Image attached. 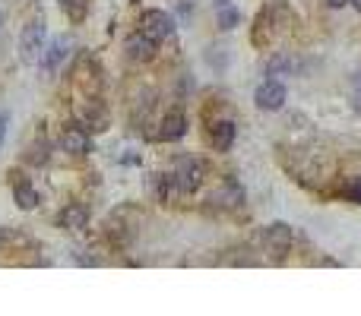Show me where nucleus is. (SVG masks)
I'll return each instance as SVG.
<instances>
[{"mask_svg":"<svg viewBox=\"0 0 361 316\" xmlns=\"http://www.w3.org/2000/svg\"><path fill=\"white\" fill-rule=\"evenodd\" d=\"M19 51H23V63H42V57H44V22L42 19H32L23 29Z\"/></svg>","mask_w":361,"mask_h":316,"instance_id":"obj_1","label":"nucleus"},{"mask_svg":"<svg viewBox=\"0 0 361 316\" xmlns=\"http://www.w3.org/2000/svg\"><path fill=\"white\" fill-rule=\"evenodd\" d=\"M139 25H143V35H149L152 41H162V38H168L171 32H175V22H171V16L168 13H162V10H146L143 13V19H139Z\"/></svg>","mask_w":361,"mask_h":316,"instance_id":"obj_2","label":"nucleus"},{"mask_svg":"<svg viewBox=\"0 0 361 316\" xmlns=\"http://www.w3.org/2000/svg\"><path fill=\"white\" fill-rule=\"evenodd\" d=\"M175 183H177L181 193H194V190H200L203 164L194 162V158H181V162H177V171H175Z\"/></svg>","mask_w":361,"mask_h":316,"instance_id":"obj_3","label":"nucleus"},{"mask_svg":"<svg viewBox=\"0 0 361 316\" xmlns=\"http://www.w3.org/2000/svg\"><path fill=\"white\" fill-rule=\"evenodd\" d=\"M253 101H257L260 111H279L285 105V86L282 82H270L266 79L263 86L253 92Z\"/></svg>","mask_w":361,"mask_h":316,"instance_id":"obj_4","label":"nucleus"},{"mask_svg":"<svg viewBox=\"0 0 361 316\" xmlns=\"http://www.w3.org/2000/svg\"><path fill=\"white\" fill-rule=\"evenodd\" d=\"M291 246V228L282 225V221H276V225L266 228V250H272L276 256H282V253H289Z\"/></svg>","mask_w":361,"mask_h":316,"instance_id":"obj_5","label":"nucleus"},{"mask_svg":"<svg viewBox=\"0 0 361 316\" xmlns=\"http://www.w3.org/2000/svg\"><path fill=\"white\" fill-rule=\"evenodd\" d=\"M61 145L70 152V155H86L89 152V133L82 130V126H63V136H61Z\"/></svg>","mask_w":361,"mask_h":316,"instance_id":"obj_6","label":"nucleus"},{"mask_svg":"<svg viewBox=\"0 0 361 316\" xmlns=\"http://www.w3.org/2000/svg\"><path fill=\"white\" fill-rule=\"evenodd\" d=\"M127 54L133 60H152L156 57V41L149 35H143V32H137V35L127 38Z\"/></svg>","mask_w":361,"mask_h":316,"instance_id":"obj_7","label":"nucleus"},{"mask_svg":"<svg viewBox=\"0 0 361 316\" xmlns=\"http://www.w3.org/2000/svg\"><path fill=\"white\" fill-rule=\"evenodd\" d=\"M86 221H89V212L82 206H67L57 215V225H61L63 231H80V228H86Z\"/></svg>","mask_w":361,"mask_h":316,"instance_id":"obj_8","label":"nucleus"},{"mask_svg":"<svg viewBox=\"0 0 361 316\" xmlns=\"http://www.w3.org/2000/svg\"><path fill=\"white\" fill-rule=\"evenodd\" d=\"M67 51H70V41H67V38H54V44H51V48L44 51V57H42L44 73H54L57 63H61L63 57H67Z\"/></svg>","mask_w":361,"mask_h":316,"instance_id":"obj_9","label":"nucleus"},{"mask_svg":"<svg viewBox=\"0 0 361 316\" xmlns=\"http://www.w3.org/2000/svg\"><path fill=\"white\" fill-rule=\"evenodd\" d=\"M209 143H213L219 152L232 149V143H234V124H228V120H219V124H213V133H209Z\"/></svg>","mask_w":361,"mask_h":316,"instance_id":"obj_10","label":"nucleus"},{"mask_svg":"<svg viewBox=\"0 0 361 316\" xmlns=\"http://www.w3.org/2000/svg\"><path fill=\"white\" fill-rule=\"evenodd\" d=\"M184 133H187V117L181 111H171L162 120V139H181Z\"/></svg>","mask_w":361,"mask_h":316,"instance_id":"obj_11","label":"nucleus"},{"mask_svg":"<svg viewBox=\"0 0 361 316\" xmlns=\"http://www.w3.org/2000/svg\"><path fill=\"white\" fill-rule=\"evenodd\" d=\"M215 16H219V25L222 29H234V25H238V10H234L232 4H228V0H219V4H215Z\"/></svg>","mask_w":361,"mask_h":316,"instance_id":"obj_12","label":"nucleus"},{"mask_svg":"<svg viewBox=\"0 0 361 316\" xmlns=\"http://www.w3.org/2000/svg\"><path fill=\"white\" fill-rule=\"evenodd\" d=\"M13 193H16V202H19V209H35V202H38V193H35V190H32V187H29V183H25V180H19Z\"/></svg>","mask_w":361,"mask_h":316,"instance_id":"obj_13","label":"nucleus"},{"mask_svg":"<svg viewBox=\"0 0 361 316\" xmlns=\"http://www.w3.org/2000/svg\"><path fill=\"white\" fill-rule=\"evenodd\" d=\"M61 10L67 13L73 22H82V19H86V10H89V0H61Z\"/></svg>","mask_w":361,"mask_h":316,"instance_id":"obj_14","label":"nucleus"},{"mask_svg":"<svg viewBox=\"0 0 361 316\" xmlns=\"http://www.w3.org/2000/svg\"><path fill=\"white\" fill-rule=\"evenodd\" d=\"M346 196L348 199H355V202H361V177H355L352 183L346 187Z\"/></svg>","mask_w":361,"mask_h":316,"instance_id":"obj_15","label":"nucleus"},{"mask_svg":"<svg viewBox=\"0 0 361 316\" xmlns=\"http://www.w3.org/2000/svg\"><path fill=\"white\" fill-rule=\"evenodd\" d=\"M32 162H35V164H44V162H48V145H44L42 143V149H32Z\"/></svg>","mask_w":361,"mask_h":316,"instance_id":"obj_16","label":"nucleus"},{"mask_svg":"<svg viewBox=\"0 0 361 316\" xmlns=\"http://www.w3.org/2000/svg\"><path fill=\"white\" fill-rule=\"evenodd\" d=\"M6 124H10V117L0 114V145H4V136H6Z\"/></svg>","mask_w":361,"mask_h":316,"instance_id":"obj_17","label":"nucleus"},{"mask_svg":"<svg viewBox=\"0 0 361 316\" xmlns=\"http://www.w3.org/2000/svg\"><path fill=\"white\" fill-rule=\"evenodd\" d=\"M327 4H329V6H346L348 0H327Z\"/></svg>","mask_w":361,"mask_h":316,"instance_id":"obj_18","label":"nucleus"},{"mask_svg":"<svg viewBox=\"0 0 361 316\" xmlns=\"http://www.w3.org/2000/svg\"><path fill=\"white\" fill-rule=\"evenodd\" d=\"M355 111H358V114H361V92H358V95H355Z\"/></svg>","mask_w":361,"mask_h":316,"instance_id":"obj_19","label":"nucleus"},{"mask_svg":"<svg viewBox=\"0 0 361 316\" xmlns=\"http://www.w3.org/2000/svg\"><path fill=\"white\" fill-rule=\"evenodd\" d=\"M348 4H352V6H355V10H358V13H361V0H348Z\"/></svg>","mask_w":361,"mask_h":316,"instance_id":"obj_20","label":"nucleus"}]
</instances>
